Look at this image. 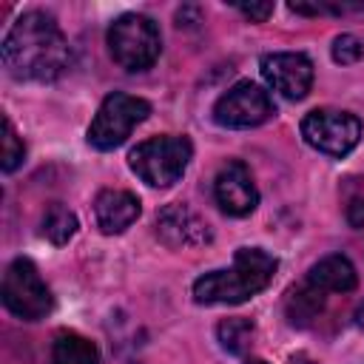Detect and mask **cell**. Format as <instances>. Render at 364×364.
Instances as JSON below:
<instances>
[{
	"label": "cell",
	"instance_id": "7a4b0ae2",
	"mask_svg": "<svg viewBox=\"0 0 364 364\" xmlns=\"http://www.w3.org/2000/svg\"><path fill=\"white\" fill-rule=\"evenodd\" d=\"M279 259L262 247H239L228 270H210L193 282L199 304H242L262 293L276 276Z\"/></svg>",
	"mask_w": 364,
	"mask_h": 364
},
{
	"label": "cell",
	"instance_id": "44dd1931",
	"mask_svg": "<svg viewBox=\"0 0 364 364\" xmlns=\"http://www.w3.org/2000/svg\"><path fill=\"white\" fill-rule=\"evenodd\" d=\"M347 222L353 228H364V199H353L347 205Z\"/></svg>",
	"mask_w": 364,
	"mask_h": 364
},
{
	"label": "cell",
	"instance_id": "277c9868",
	"mask_svg": "<svg viewBox=\"0 0 364 364\" xmlns=\"http://www.w3.org/2000/svg\"><path fill=\"white\" fill-rule=\"evenodd\" d=\"M108 51L114 63L125 71L151 68L162 51V37H159L156 23L136 11L119 14L108 26Z\"/></svg>",
	"mask_w": 364,
	"mask_h": 364
},
{
	"label": "cell",
	"instance_id": "4fadbf2b",
	"mask_svg": "<svg viewBox=\"0 0 364 364\" xmlns=\"http://www.w3.org/2000/svg\"><path fill=\"white\" fill-rule=\"evenodd\" d=\"M307 282L324 293H350L355 290L358 284V273L353 267V262L341 253H333V256H324L318 259L310 273H307Z\"/></svg>",
	"mask_w": 364,
	"mask_h": 364
},
{
	"label": "cell",
	"instance_id": "3957f363",
	"mask_svg": "<svg viewBox=\"0 0 364 364\" xmlns=\"http://www.w3.org/2000/svg\"><path fill=\"white\" fill-rule=\"evenodd\" d=\"M193 156V145L188 136L176 134H162L139 142L128 154L131 171L151 188H171L173 182L182 179L188 162Z\"/></svg>",
	"mask_w": 364,
	"mask_h": 364
},
{
	"label": "cell",
	"instance_id": "cb8c5ba5",
	"mask_svg": "<svg viewBox=\"0 0 364 364\" xmlns=\"http://www.w3.org/2000/svg\"><path fill=\"white\" fill-rule=\"evenodd\" d=\"M247 364H267V361H262V358H253V361H247Z\"/></svg>",
	"mask_w": 364,
	"mask_h": 364
},
{
	"label": "cell",
	"instance_id": "7c38bea8",
	"mask_svg": "<svg viewBox=\"0 0 364 364\" xmlns=\"http://www.w3.org/2000/svg\"><path fill=\"white\" fill-rule=\"evenodd\" d=\"M139 199L131 191H119V188H108L94 199V216H97V228L108 236L122 233L125 228H131L139 219Z\"/></svg>",
	"mask_w": 364,
	"mask_h": 364
},
{
	"label": "cell",
	"instance_id": "7402d4cb",
	"mask_svg": "<svg viewBox=\"0 0 364 364\" xmlns=\"http://www.w3.org/2000/svg\"><path fill=\"white\" fill-rule=\"evenodd\" d=\"M353 324H355V327H361V330H364V301H361V304H358V307H355V313H353Z\"/></svg>",
	"mask_w": 364,
	"mask_h": 364
},
{
	"label": "cell",
	"instance_id": "ac0fdd59",
	"mask_svg": "<svg viewBox=\"0 0 364 364\" xmlns=\"http://www.w3.org/2000/svg\"><path fill=\"white\" fill-rule=\"evenodd\" d=\"M23 156H26V145H23V139L17 136V131H14V125H11V119L9 117H3V171L6 173H11V171H17L20 168V162H23Z\"/></svg>",
	"mask_w": 364,
	"mask_h": 364
},
{
	"label": "cell",
	"instance_id": "8992f818",
	"mask_svg": "<svg viewBox=\"0 0 364 364\" xmlns=\"http://www.w3.org/2000/svg\"><path fill=\"white\" fill-rule=\"evenodd\" d=\"M3 304L23 321H40L51 313L54 296L31 259H14L3 273Z\"/></svg>",
	"mask_w": 364,
	"mask_h": 364
},
{
	"label": "cell",
	"instance_id": "603a6c76",
	"mask_svg": "<svg viewBox=\"0 0 364 364\" xmlns=\"http://www.w3.org/2000/svg\"><path fill=\"white\" fill-rule=\"evenodd\" d=\"M290 364H316L307 353H296V355H290Z\"/></svg>",
	"mask_w": 364,
	"mask_h": 364
},
{
	"label": "cell",
	"instance_id": "8fae6325",
	"mask_svg": "<svg viewBox=\"0 0 364 364\" xmlns=\"http://www.w3.org/2000/svg\"><path fill=\"white\" fill-rule=\"evenodd\" d=\"M156 236L168 247H199L210 242V228L196 210L173 202L156 213Z\"/></svg>",
	"mask_w": 364,
	"mask_h": 364
},
{
	"label": "cell",
	"instance_id": "6da1fadb",
	"mask_svg": "<svg viewBox=\"0 0 364 364\" xmlns=\"http://www.w3.org/2000/svg\"><path fill=\"white\" fill-rule=\"evenodd\" d=\"M71 65V46L46 11L20 14L3 40V68L14 80L51 82Z\"/></svg>",
	"mask_w": 364,
	"mask_h": 364
},
{
	"label": "cell",
	"instance_id": "d6986e66",
	"mask_svg": "<svg viewBox=\"0 0 364 364\" xmlns=\"http://www.w3.org/2000/svg\"><path fill=\"white\" fill-rule=\"evenodd\" d=\"M364 57V43L355 34H338L333 40V60L341 65H353Z\"/></svg>",
	"mask_w": 364,
	"mask_h": 364
},
{
	"label": "cell",
	"instance_id": "30bf717a",
	"mask_svg": "<svg viewBox=\"0 0 364 364\" xmlns=\"http://www.w3.org/2000/svg\"><path fill=\"white\" fill-rule=\"evenodd\" d=\"M213 196L228 216H247L259 205V191L253 185V176L247 165L239 159H230L228 165H222V171L213 179Z\"/></svg>",
	"mask_w": 364,
	"mask_h": 364
},
{
	"label": "cell",
	"instance_id": "9a60e30c",
	"mask_svg": "<svg viewBox=\"0 0 364 364\" xmlns=\"http://www.w3.org/2000/svg\"><path fill=\"white\" fill-rule=\"evenodd\" d=\"M51 364H100V350L80 333H60L51 344Z\"/></svg>",
	"mask_w": 364,
	"mask_h": 364
},
{
	"label": "cell",
	"instance_id": "ba28073f",
	"mask_svg": "<svg viewBox=\"0 0 364 364\" xmlns=\"http://www.w3.org/2000/svg\"><path fill=\"white\" fill-rule=\"evenodd\" d=\"M273 114H276V105L270 94L250 80L230 85L213 102V122L222 128H256L267 122Z\"/></svg>",
	"mask_w": 364,
	"mask_h": 364
},
{
	"label": "cell",
	"instance_id": "2e32d148",
	"mask_svg": "<svg viewBox=\"0 0 364 364\" xmlns=\"http://www.w3.org/2000/svg\"><path fill=\"white\" fill-rule=\"evenodd\" d=\"M253 336H256V327L253 321L242 318V316H233V318H222L216 324V338L219 344L230 353V355H245L253 344Z\"/></svg>",
	"mask_w": 364,
	"mask_h": 364
},
{
	"label": "cell",
	"instance_id": "9c48e42d",
	"mask_svg": "<svg viewBox=\"0 0 364 364\" xmlns=\"http://www.w3.org/2000/svg\"><path fill=\"white\" fill-rule=\"evenodd\" d=\"M259 68H262L264 82L273 91H279L284 100H304L313 85V63L301 51L264 54Z\"/></svg>",
	"mask_w": 364,
	"mask_h": 364
},
{
	"label": "cell",
	"instance_id": "5bb4252c",
	"mask_svg": "<svg viewBox=\"0 0 364 364\" xmlns=\"http://www.w3.org/2000/svg\"><path fill=\"white\" fill-rule=\"evenodd\" d=\"M324 304H327V293L318 290V287H313V284L304 279L299 287H293V290L287 293L284 313H287V321H290L293 327H307L313 318H318V313L324 310Z\"/></svg>",
	"mask_w": 364,
	"mask_h": 364
},
{
	"label": "cell",
	"instance_id": "5b68a950",
	"mask_svg": "<svg viewBox=\"0 0 364 364\" xmlns=\"http://www.w3.org/2000/svg\"><path fill=\"white\" fill-rule=\"evenodd\" d=\"M151 114V102L125 91H114L102 100V105L97 108L91 125H88V145L97 151H114L119 148L131 131L145 122Z\"/></svg>",
	"mask_w": 364,
	"mask_h": 364
},
{
	"label": "cell",
	"instance_id": "52a82bcc",
	"mask_svg": "<svg viewBox=\"0 0 364 364\" xmlns=\"http://www.w3.org/2000/svg\"><path fill=\"white\" fill-rule=\"evenodd\" d=\"M301 136L327 156H347L361 139V119L341 108H313L301 119Z\"/></svg>",
	"mask_w": 364,
	"mask_h": 364
},
{
	"label": "cell",
	"instance_id": "ffe728a7",
	"mask_svg": "<svg viewBox=\"0 0 364 364\" xmlns=\"http://www.w3.org/2000/svg\"><path fill=\"white\" fill-rule=\"evenodd\" d=\"M250 23H264L273 14V3H239L236 6Z\"/></svg>",
	"mask_w": 364,
	"mask_h": 364
},
{
	"label": "cell",
	"instance_id": "e0dca14e",
	"mask_svg": "<svg viewBox=\"0 0 364 364\" xmlns=\"http://www.w3.org/2000/svg\"><path fill=\"white\" fill-rule=\"evenodd\" d=\"M77 233V216L74 210H68L63 202H51L46 216H43V236L51 245H65L71 242Z\"/></svg>",
	"mask_w": 364,
	"mask_h": 364
}]
</instances>
